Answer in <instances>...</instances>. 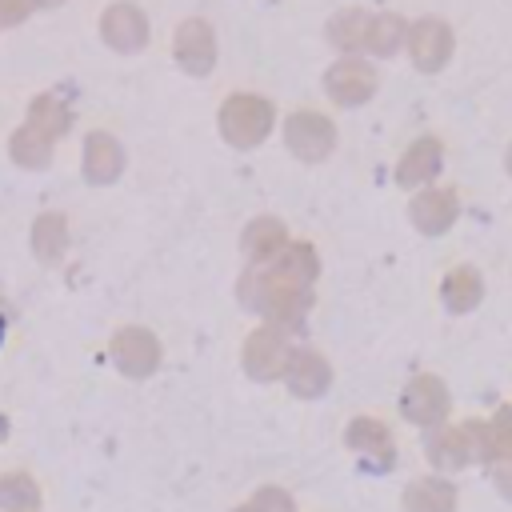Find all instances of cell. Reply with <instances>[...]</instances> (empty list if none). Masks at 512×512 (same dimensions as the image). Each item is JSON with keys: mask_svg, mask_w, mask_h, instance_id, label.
I'll list each match as a JSON object with an SVG mask.
<instances>
[{"mask_svg": "<svg viewBox=\"0 0 512 512\" xmlns=\"http://www.w3.org/2000/svg\"><path fill=\"white\" fill-rule=\"evenodd\" d=\"M272 100L256 96V92H236L224 100L220 108V132L236 144V148H252L272 132Z\"/></svg>", "mask_w": 512, "mask_h": 512, "instance_id": "6da1fadb", "label": "cell"}, {"mask_svg": "<svg viewBox=\"0 0 512 512\" xmlns=\"http://www.w3.org/2000/svg\"><path fill=\"white\" fill-rule=\"evenodd\" d=\"M4 328H8V324H4V312H0V344H4Z\"/></svg>", "mask_w": 512, "mask_h": 512, "instance_id": "30bf717a", "label": "cell"}, {"mask_svg": "<svg viewBox=\"0 0 512 512\" xmlns=\"http://www.w3.org/2000/svg\"><path fill=\"white\" fill-rule=\"evenodd\" d=\"M408 56L420 72H436L452 56V28L440 16H424L408 24Z\"/></svg>", "mask_w": 512, "mask_h": 512, "instance_id": "277c9868", "label": "cell"}, {"mask_svg": "<svg viewBox=\"0 0 512 512\" xmlns=\"http://www.w3.org/2000/svg\"><path fill=\"white\" fill-rule=\"evenodd\" d=\"M400 40H408V24L396 16V12H380V16H372V28H368V52H376V56H392L396 48H400Z\"/></svg>", "mask_w": 512, "mask_h": 512, "instance_id": "9c48e42d", "label": "cell"}, {"mask_svg": "<svg viewBox=\"0 0 512 512\" xmlns=\"http://www.w3.org/2000/svg\"><path fill=\"white\" fill-rule=\"evenodd\" d=\"M368 28H372V16L364 8H340L332 20H328V40L344 52V56H356V48L368 44Z\"/></svg>", "mask_w": 512, "mask_h": 512, "instance_id": "8992f818", "label": "cell"}, {"mask_svg": "<svg viewBox=\"0 0 512 512\" xmlns=\"http://www.w3.org/2000/svg\"><path fill=\"white\" fill-rule=\"evenodd\" d=\"M376 68L368 64V60H360V56H340L332 68H328V76H324V88H328V96L336 100V104H344V108H352V104H364L372 92H376Z\"/></svg>", "mask_w": 512, "mask_h": 512, "instance_id": "3957f363", "label": "cell"}, {"mask_svg": "<svg viewBox=\"0 0 512 512\" xmlns=\"http://www.w3.org/2000/svg\"><path fill=\"white\" fill-rule=\"evenodd\" d=\"M412 216L424 224V228H444L452 216H456V196L448 188H428L412 200Z\"/></svg>", "mask_w": 512, "mask_h": 512, "instance_id": "ba28073f", "label": "cell"}, {"mask_svg": "<svg viewBox=\"0 0 512 512\" xmlns=\"http://www.w3.org/2000/svg\"><path fill=\"white\" fill-rule=\"evenodd\" d=\"M440 160H444V144H440L436 136H420V140H412V144L404 148V156H400V164H396V180L412 188V184L428 180L432 172H440Z\"/></svg>", "mask_w": 512, "mask_h": 512, "instance_id": "5b68a950", "label": "cell"}, {"mask_svg": "<svg viewBox=\"0 0 512 512\" xmlns=\"http://www.w3.org/2000/svg\"><path fill=\"white\" fill-rule=\"evenodd\" d=\"M176 52L180 60L192 68V72H208L212 60H216V44H212V28L204 20H188L180 28V40H176Z\"/></svg>", "mask_w": 512, "mask_h": 512, "instance_id": "52a82bcc", "label": "cell"}, {"mask_svg": "<svg viewBox=\"0 0 512 512\" xmlns=\"http://www.w3.org/2000/svg\"><path fill=\"white\" fill-rule=\"evenodd\" d=\"M284 144L300 160H324L336 144V124L316 108H296L284 124Z\"/></svg>", "mask_w": 512, "mask_h": 512, "instance_id": "7a4b0ae2", "label": "cell"}, {"mask_svg": "<svg viewBox=\"0 0 512 512\" xmlns=\"http://www.w3.org/2000/svg\"><path fill=\"white\" fill-rule=\"evenodd\" d=\"M504 160H508V172H512V144H508V156Z\"/></svg>", "mask_w": 512, "mask_h": 512, "instance_id": "8fae6325", "label": "cell"}]
</instances>
